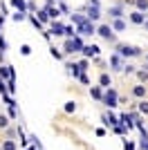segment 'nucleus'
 Returning a JSON list of instances; mask_svg holds the SVG:
<instances>
[{"label":"nucleus","instance_id":"obj_36","mask_svg":"<svg viewBox=\"0 0 148 150\" xmlns=\"http://www.w3.org/2000/svg\"><path fill=\"white\" fill-rule=\"evenodd\" d=\"M79 81L83 83V85H90V79H88V74H85V72H81V76H79Z\"/></svg>","mask_w":148,"mask_h":150},{"label":"nucleus","instance_id":"obj_8","mask_svg":"<svg viewBox=\"0 0 148 150\" xmlns=\"http://www.w3.org/2000/svg\"><path fill=\"white\" fill-rule=\"evenodd\" d=\"M132 96H135L137 101L146 99V96H148V85H146V83H137V85H132Z\"/></svg>","mask_w":148,"mask_h":150},{"label":"nucleus","instance_id":"obj_12","mask_svg":"<svg viewBox=\"0 0 148 150\" xmlns=\"http://www.w3.org/2000/svg\"><path fill=\"white\" fill-rule=\"evenodd\" d=\"M49 31H52V36H63L65 25H63V23H58V20H52V23H49Z\"/></svg>","mask_w":148,"mask_h":150},{"label":"nucleus","instance_id":"obj_34","mask_svg":"<svg viewBox=\"0 0 148 150\" xmlns=\"http://www.w3.org/2000/svg\"><path fill=\"white\" fill-rule=\"evenodd\" d=\"M27 11H38V7L34 0H27Z\"/></svg>","mask_w":148,"mask_h":150},{"label":"nucleus","instance_id":"obj_7","mask_svg":"<svg viewBox=\"0 0 148 150\" xmlns=\"http://www.w3.org/2000/svg\"><path fill=\"white\" fill-rule=\"evenodd\" d=\"M108 65H110V69L112 72H123V58L119 56L117 52L110 56V61H108Z\"/></svg>","mask_w":148,"mask_h":150},{"label":"nucleus","instance_id":"obj_25","mask_svg":"<svg viewBox=\"0 0 148 150\" xmlns=\"http://www.w3.org/2000/svg\"><path fill=\"white\" fill-rule=\"evenodd\" d=\"M36 13H38L36 18L41 20V23H43V25H47V23H49V16H47V9H45V7H43V9H38Z\"/></svg>","mask_w":148,"mask_h":150},{"label":"nucleus","instance_id":"obj_38","mask_svg":"<svg viewBox=\"0 0 148 150\" xmlns=\"http://www.w3.org/2000/svg\"><path fill=\"white\" fill-rule=\"evenodd\" d=\"M123 150H135V144H132V141H126V144H123Z\"/></svg>","mask_w":148,"mask_h":150},{"label":"nucleus","instance_id":"obj_43","mask_svg":"<svg viewBox=\"0 0 148 150\" xmlns=\"http://www.w3.org/2000/svg\"><path fill=\"white\" fill-rule=\"evenodd\" d=\"M146 63H148V52H146Z\"/></svg>","mask_w":148,"mask_h":150},{"label":"nucleus","instance_id":"obj_39","mask_svg":"<svg viewBox=\"0 0 148 150\" xmlns=\"http://www.w3.org/2000/svg\"><path fill=\"white\" fill-rule=\"evenodd\" d=\"M9 117H11V119H16V117H18V112H16V108H9Z\"/></svg>","mask_w":148,"mask_h":150},{"label":"nucleus","instance_id":"obj_33","mask_svg":"<svg viewBox=\"0 0 148 150\" xmlns=\"http://www.w3.org/2000/svg\"><path fill=\"white\" fill-rule=\"evenodd\" d=\"M88 65H90V61H88V58L83 56V58L79 61V67H81V72H85V69H88Z\"/></svg>","mask_w":148,"mask_h":150},{"label":"nucleus","instance_id":"obj_21","mask_svg":"<svg viewBox=\"0 0 148 150\" xmlns=\"http://www.w3.org/2000/svg\"><path fill=\"white\" fill-rule=\"evenodd\" d=\"M45 9H47V16H49V20H56L58 18V16H61V9H58V7H45Z\"/></svg>","mask_w":148,"mask_h":150},{"label":"nucleus","instance_id":"obj_29","mask_svg":"<svg viewBox=\"0 0 148 150\" xmlns=\"http://www.w3.org/2000/svg\"><path fill=\"white\" fill-rule=\"evenodd\" d=\"M123 72H126V74H135L137 65H132V63H123Z\"/></svg>","mask_w":148,"mask_h":150},{"label":"nucleus","instance_id":"obj_31","mask_svg":"<svg viewBox=\"0 0 148 150\" xmlns=\"http://www.w3.org/2000/svg\"><path fill=\"white\" fill-rule=\"evenodd\" d=\"M65 112H68V114L76 112V103H74V101H68V103H65Z\"/></svg>","mask_w":148,"mask_h":150},{"label":"nucleus","instance_id":"obj_2","mask_svg":"<svg viewBox=\"0 0 148 150\" xmlns=\"http://www.w3.org/2000/svg\"><path fill=\"white\" fill-rule=\"evenodd\" d=\"M63 54H76V52L83 50V40H81V36L76 34L74 38H65V43H63Z\"/></svg>","mask_w":148,"mask_h":150},{"label":"nucleus","instance_id":"obj_15","mask_svg":"<svg viewBox=\"0 0 148 150\" xmlns=\"http://www.w3.org/2000/svg\"><path fill=\"white\" fill-rule=\"evenodd\" d=\"M123 2H119V5H115V7H110V18H123Z\"/></svg>","mask_w":148,"mask_h":150},{"label":"nucleus","instance_id":"obj_22","mask_svg":"<svg viewBox=\"0 0 148 150\" xmlns=\"http://www.w3.org/2000/svg\"><path fill=\"white\" fill-rule=\"evenodd\" d=\"M11 7L16 11H27V0H11Z\"/></svg>","mask_w":148,"mask_h":150},{"label":"nucleus","instance_id":"obj_6","mask_svg":"<svg viewBox=\"0 0 148 150\" xmlns=\"http://www.w3.org/2000/svg\"><path fill=\"white\" fill-rule=\"evenodd\" d=\"M146 18H148V13L139 11V9H135V11L128 13V20L132 23V25H144V23H146Z\"/></svg>","mask_w":148,"mask_h":150},{"label":"nucleus","instance_id":"obj_37","mask_svg":"<svg viewBox=\"0 0 148 150\" xmlns=\"http://www.w3.org/2000/svg\"><path fill=\"white\" fill-rule=\"evenodd\" d=\"M7 50V40H5V36H0V52H5Z\"/></svg>","mask_w":148,"mask_h":150},{"label":"nucleus","instance_id":"obj_24","mask_svg":"<svg viewBox=\"0 0 148 150\" xmlns=\"http://www.w3.org/2000/svg\"><path fill=\"white\" fill-rule=\"evenodd\" d=\"M49 54H52V56H54L56 61H63V58H65V54H63V52L58 50L56 45H52V47H49Z\"/></svg>","mask_w":148,"mask_h":150},{"label":"nucleus","instance_id":"obj_41","mask_svg":"<svg viewBox=\"0 0 148 150\" xmlns=\"http://www.w3.org/2000/svg\"><path fill=\"white\" fill-rule=\"evenodd\" d=\"M2 25H5V16H0V29H2Z\"/></svg>","mask_w":148,"mask_h":150},{"label":"nucleus","instance_id":"obj_28","mask_svg":"<svg viewBox=\"0 0 148 150\" xmlns=\"http://www.w3.org/2000/svg\"><path fill=\"white\" fill-rule=\"evenodd\" d=\"M63 36H65V38H74V36H76V29H74L72 25H65V31H63Z\"/></svg>","mask_w":148,"mask_h":150},{"label":"nucleus","instance_id":"obj_11","mask_svg":"<svg viewBox=\"0 0 148 150\" xmlns=\"http://www.w3.org/2000/svg\"><path fill=\"white\" fill-rule=\"evenodd\" d=\"M0 79H2V81L16 79V72H14V67H11V65H2V67H0Z\"/></svg>","mask_w":148,"mask_h":150},{"label":"nucleus","instance_id":"obj_9","mask_svg":"<svg viewBox=\"0 0 148 150\" xmlns=\"http://www.w3.org/2000/svg\"><path fill=\"white\" fill-rule=\"evenodd\" d=\"M85 18H88V20H92V23H97V20L101 18V9H99V7L88 5V7H85Z\"/></svg>","mask_w":148,"mask_h":150},{"label":"nucleus","instance_id":"obj_20","mask_svg":"<svg viewBox=\"0 0 148 150\" xmlns=\"http://www.w3.org/2000/svg\"><path fill=\"white\" fill-rule=\"evenodd\" d=\"M135 74H137V81H139V83H148V65H146V69H137V72H135Z\"/></svg>","mask_w":148,"mask_h":150},{"label":"nucleus","instance_id":"obj_23","mask_svg":"<svg viewBox=\"0 0 148 150\" xmlns=\"http://www.w3.org/2000/svg\"><path fill=\"white\" fill-rule=\"evenodd\" d=\"M137 112H139V114H148V101L146 99L137 101Z\"/></svg>","mask_w":148,"mask_h":150},{"label":"nucleus","instance_id":"obj_18","mask_svg":"<svg viewBox=\"0 0 148 150\" xmlns=\"http://www.w3.org/2000/svg\"><path fill=\"white\" fill-rule=\"evenodd\" d=\"M0 148L2 150H18V146H16V141H14V139H2V144H0Z\"/></svg>","mask_w":148,"mask_h":150},{"label":"nucleus","instance_id":"obj_5","mask_svg":"<svg viewBox=\"0 0 148 150\" xmlns=\"http://www.w3.org/2000/svg\"><path fill=\"white\" fill-rule=\"evenodd\" d=\"M97 34L103 38V40H108V43H115V40H117V38H115V29H112L110 25H99Z\"/></svg>","mask_w":148,"mask_h":150},{"label":"nucleus","instance_id":"obj_40","mask_svg":"<svg viewBox=\"0 0 148 150\" xmlns=\"http://www.w3.org/2000/svg\"><path fill=\"white\" fill-rule=\"evenodd\" d=\"M88 5H92V7H99V0H90Z\"/></svg>","mask_w":148,"mask_h":150},{"label":"nucleus","instance_id":"obj_16","mask_svg":"<svg viewBox=\"0 0 148 150\" xmlns=\"http://www.w3.org/2000/svg\"><path fill=\"white\" fill-rule=\"evenodd\" d=\"M99 85H101L103 90L112 85V79H110V74H108V72H101V76H99Z\"/></svg>","mask_w":148,"mask_h":150},{"label":"nucleus","instance_id":"obj_14","mask_svg":"<svg viewBox=\"0 0 148 150\" xmlns=\"http://www.w3.org/2000/svg\"><path fill=\"white\" fill-rule=\"evenodd\" d=\"M65 67H68V74H70V76H74V79H79V76H81V67H79V63H68Z\"/></svg>","mask_w":148,"mask_h":150},{"label":"nucleus","instance_id":"obj_4","mask_svg":"<svg viewBox=\"0 0 148 150\" xmlns=\"http://www.w3.org/2000/svg\"><path fill=\"white\" fill-rule=\"evenodd\" d=\"M76 34H79V36H94V34H97V25H94L92 20H85L83 25L76 27Z\"/></svg>","mask_w":148,"mask_h":150},{"label":"nucleus","instance_id":"obj_3","mask_svg":"<svg viewBox=\"0 0 148 150\" xmlns=\"http://www.w3.org/2000/svg\"><path fill=\"white\" fill-rule=\"evenodd\" d=\"M101 103H105L108 108H117L119 105V94H117V90H115V88H105L103 101H101Z\"/></svg>","mask_w":148,"mask_h":150},{"label":"nucleus","instance_id":"obj_10","mask_svg":"<svg viewBox=\"0 0 148 150\" xmlns=\"http://www.w3.org/2000/svg\"><path fill=\"white\" fill-rule=\"evenodd\" d=\"M99 45H83V50H81V54L85 58H92V56H99Z\"/></svg>","mask_w":148,"mask_h":150},{"label":"nucleus","instance_id":"obj_30","mask_svg":"<svg viewBox=\"0 0 148 150\" xmlns=\"http://www.w3.org/2000/svg\"><path fill=\"white\" fill-rule=\"evenodd\" d=\"M7 128H9V117L0 114V130H7Z\"/></svg>","mask_w":148,"mask_h":150},{"label":"nucleus","instance_id":"obj_27","mask_svg":"<svg viewBox=\"0 0 148 150\" xmlns=\"http://www.w3.org/2000/svg\"><path fill=\"white\" fill-rule=\"evenodd\" d=\"M85 16H81V13H72V23H74V25H76V27H79V25H83V23H85Z\"/></svg>","mask_w":148,"mask_h":150},{"label":"nucleus","instance_id":"obj_1","mask_svg":"<svg viewBox=\"0 0 148 150\" xmlns=\"http://www.w3.org/2000/svg\"><path fill=\"white\" fill-rule=\"evenodd\" d=\"M115 50L121 58H132V56H144L142 47H135V45H126V43H117Z\"/></svg>","mask_w":148,"mask_h":150},{"label":"nucleus","instance_id":"obj_19","mask_svg":"<svg viewBox=\"0 0 148 150\" xmlns=\"http://www.w3.org/2000/svg\"><path fill=\"white\" fill-rule=\"evenodd\" d=\"M101 121H103L105 125H112V128H115V125L119 123V119L115 117V114H103V117H101Z\"/></svg>","mask_w":148,"mask_h":150},{"label":"nucleus","instance_id":"obj_32","mask_svg":"<svg viewBox=\"0 0 148 150\" xmlns=\"http://www.w3.org/2000/svg\"><path fill=\"white\" fill-rule=\"evenodd\" d=\"M25 18H27V11H16L14 13V20H16V23H23Z\"/></svg>","mask_w":148,"mask_h":150},{"label":"nucleus","instance_id":"obj_26","mask_svg":"<svg viewBox=\"0 0 148 150\" xmlns=\"http://www.w3.org/2000/svg\"><path fill=\"white\" fill-rule=\"evenodd\" d=\"M135 9H139V11L146 13L148 11V0H135Z\"/></svg>","mask_w":148,"mask_h":150},{"label":"nucleus","instance_id":"obj_35","mask_svg":"<svg viewBox=\"0 0 148 150\" xmlns=\"http://www.w3.org/2000/svg\"><path fill=\"white\" fill-rule=\"evenodd\" d=\"M20 54H23V56H29V54H31V47H29V45H23V47H20Z\"/></svg>","mask_w":148,"mask_h":150},{"label":"nucleus","instance_id":"obj_42","mask_svg":"<svg viewBox=\"0 0 148 150\" xmlns=\"http://www.w3.org/2000/svg\"><path fill=\"white\" fill-rule=\"evenodd\" d=\"M144 27H146V29H148V18H146V23H144Z\"/></svg>","mask_w":148,"mask_h":150},{"label":"nucleus","instance_id":"obj_13","mask_svg":"<svg viewBox=\"0 0 148 150\" xmlns=\"http://www.w3.org/2000/svg\"><path fill=\"white\" fill-rule=\"evenodd\" d=\"M112 29L115 31H126V27H128V23H126V20L123 18H112Z\"/></svg>","mask_w":148,"mask_h":150},{"label":"nucleus","instance_id":"obj_17","mask_svg":"<svg viewBox=\"0 0 148 150\" xmlns=\"http://www.w3.org/2000/svg\"><path fill=\"white\" fill-rule=\"evenodd\" d=\"M90 94H92V99L103 101V88H101V85H92V88H90Z\"/></svg>","mask_w":148,"mask_h":150},{"label":"nucleus","instance_id":"obj_44","mask_svg":"<svg viewBox=\"0 0 148 150\" xmlns=\"http://www.w3.org/2000/svg\"><path fill=\"white\" fill-rule=\"evenodd\" d=\"M0 150H2V148H0Z\"/></svg>","mask_w":148,"mask_h":150}]
</instances>
